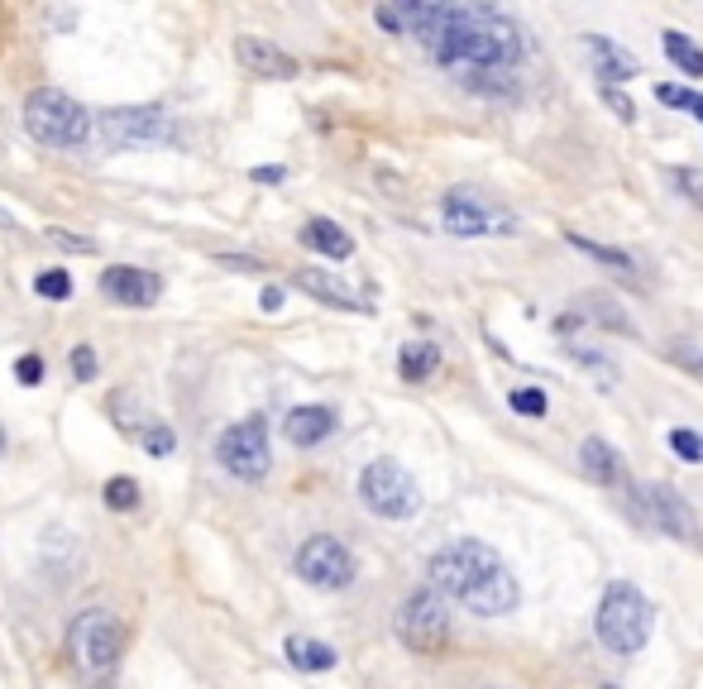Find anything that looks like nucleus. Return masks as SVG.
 Listing matches in <instances>:
<instances>
[{
  "instance_id": "f257e3e1",
  "label": "nucleus",
  "mask_w": 703,
  "mask_h": 689,
  "mask_svg": "<svg viewBox=\"0 0 703 689\" xmlns=\"http://www.w3.org/2000/svg\"><path fill=\"white\" fill-rule=\"evenodd\" d=\"M397 34H411L451 72H517L527 34L493 5H393Z\"/></svg>"
},
{
  "instance_id": "f03ea898",
  "label": "nucleus",
  "mask_w": 703,
  "mask_h": 689,
  "mask_svg": "<svg viewBox=\"0 0 703 689\" xmlns=\"http://www.w3.org/2000/svg\"><path fill=\"white\" fill-rule=\"evenodd\" d=\"M431 589L441 599L465 603L474 618H503L522 603V585L507 570V561L489 541L479 537H455L451 546H441L427 565Z\"/></svg>"
},
{
  "instance_id": "7ed1b4c3",
  "label": "nucleus",
  "mask_w": 703,
  "mask_h": 689,
  "mask_svg": "<svg viewBox=\"0 0 703 689\" xmlns=\"http://www.w3.org/2000/svg\"><path fill=\"white\" fill-rule=\"evenodd\" d=\"M656 632V608L641 594L632 579H613L599 599V613H593V637L613 651V656H637L641 647Z\"/></svg>"
},
{
  "instance_id": "20e7f679",
  "label": "nucleus",
  "mask_w": 703,
  "mask_h": 689,
  "mask_svg": "<svg viewBox=\"0 0 703 689\" xmlns=\"http://www.w3.org/2000/svg\"><path fill=\"white\" fill-rule=\"evenodd\" d=\"M24 130L44 149H82L91 139V115L58 87H39L24 101Z\"/></svg>"
},
{
  "instance_id": "39448f33",
  "label": "nucleus",
  "mask_w": 703,
  "mask_h": 689,
  "mask_svg": "<svg viewBox=\"0 0 703 689\" xmlns=\"http://www.w3.org/2000/svg\"><path fill=\"white\" fill-rule=\"evenodd\" d=\"M359 503L383 522H407L421 513V489L397 459H369L359 475Z\"/></svg>"
},
{
  "instance_id": "423d86ee",
  "label": "nucleus",
  "mask_w": 703,
  "mask_h": 689,
  "mask_svg": "<svg viewBox=\"0 0 703 689\" xmlns=\"http://www.w3.org/2000/svg\"><path fill=\"white\" fill-rule=\"evenodd\" d=\"M393 632L403 647L421 651V656H435V651L451 642V608H445V599L427 585L403 599V608H397V618H393Z\"/></svg>"
},
{
  "instance_id": "0eeeda50",
  "label": "nucleus",
  "mask_w": 703,
  "mask_h": 689,
  "mask_svg": "<svg viewBox=\"0 0 703 689\" xmlns=\"http://www.w3.org/2000/svg\"><path fill=\"white\" fill-rule=\"evenodd\" d=\"M632 499H637V517L651 531H661V537H670V541H684V546H699L703 541L699 517L680 489H670V483H641V489H632Z\"/></svg>"
},
{
  "instance_id": "6e6552de",
  "label": "nucleus",
  "mask_w": 703,
  "mask_h": 689,
  "mask_svg": "<svg viewBox=\"0 0 703 689\" xmlns=\"http://www.w3.org/2000/svg\"><path fill=\"white\" fill-rule=\"evenodd\" d=\"M96 130L111 149H149V144L173 139V120L163 106H115L96 115Z\"/></svg>"
},
{
  "instance_id": "1a4fd4ad",
  "label": "nucleus",
  "mask_w": 703,
  "mask_h": 689,
  "mask_svg": "<svg viewBox=\"0 0 703 689\" xmlns=\"http://www.w3.org/2000/svg\"><path fill=\"white\" fill-rule=\"evenodd\" d=\"M215 459L230 469L235 479L245 483H259L263 475H269V421H263L259 413L235 421V427L221 431V441H215Z\"/></svg>"
},
{
  "instance_id": "9d476101",
  "label": "nucleus",
  "mask_w": 703,
  "mask_h": 689,
  "mask_svg": "<svg viewBox=\"0 0 703 689\" xmlns=\"http://www.w3.org/2000/svg\"><path fill=\"white\" fill-rule=\"evenodd\" d=\"M441 221L451 235L459 239H479V235H517V221L513 211L493 207V201H483L479 192L469 187H455L441 197Z\"/></svg>"
},
{
  "instance_id": "9b49d317",
  "label": "nucleus",
  "mask_w": 703,
  "mask_h": 689,
  "mask_svg": "<svg viewBox=\"0 0 703 689\" xmlns=\"http://www.w3.org/2000/svg\"><path fill=\"white\" fill-rule=\"evenodd\" d=\"M293 570H297V579H307L311 589H349L359 565H355V551H349L341 537H307L297 546Z\"/></svg>"
},
{
  "instance_id": "f8f14e48",
  "label": "nucleus",
  "mask_w": 703,
  "mask_h": 689,
  "mask_svg": "<svg viewBox=\"0 0 703 689\" xmlns=\"http://www.w3.org/2000/svg\"><path fill=\"white\" fill-rule=\"evenodd\" d=\"M67 651H72V661H77V666H87V670H111V666H120V651H125V632H120V623H115L106 608H91V613H82V618L72 623Z\"/></svg>"
},
{
  "instance_id": "ddd939ff",
  "label": "nucleus",
  "mask_w": 703,
  "mask_h": 689,
  "mask_svg": "<svg viewBox=\"0 0 703 689\" xmlns=\"http://www.w3.org/2000/svg\"><path fill=\"white\" fill-rule=\"evenodd\" d=\"M235 63L245 67L249 77H269V82H293L297 77V58L287 53V48H278L273 39H259V34H239Z\"/></svg>"
},
{
  "instance_id": "4468645a",
  "label": "nucleus",
  "mask_w": 703,
  "mask_h": 689,
  "mask_svg": "<svg viewBox=\"0 0 703 689\" xmlns=\"http://www.w3.org/2000/svg\"><path fill=\"white\" fill-rule=\"evenodd\" d=\"M101 293L120 302V307H153L163 293V278L149 273V269H130V263H120V269H106L101 273Z\"/></svg>"
},
{
  "instance_id": "2eb2a0df",
  "label": "nucleus",
  "mask_w": 703,
  "mask_h": 689,
  "mask_svg": "<svg viewBox=\"0 0 703 689\" xmlns=\"http://www.w3.org/2000/svg\"><path fill=\"white\" fill-rule=\"evenodd\" d=\"M293 287H301L307 297H317L325 302V307H335V311H359V317H369V297H359L349 283H341L335 273H325V269H297L293 273Z\"/></svg>"
},
{
  "instance_id": "dca6fc26",
  "label": "nucleus",
  "mask_w": 703,
  "mask_h": 689,
  "mask_svg": "<svg viewBox=\"0 0 703 689\" xmlns=\"http://www.w3.org/2000/svg\"><path fill=\"white\" fill-rule=\"evenodd\" d=\"M584 53H589L593 72H599V87H617V82L637 77V58L617 39H608V34H584Z\"/></svg>"
},
{
  "instance_id": "f3484780",
  "label": "nucleus",
  "mask_w": 703,
  "mask_h": 689,
  "mask_svg": "<svg viewBox=\"0 0 703 689\" xmlns=\"http://www.w3.org/2000/svg\"><path fill=\"white\" fill-rule=\"evenodd\" d=\"M335 431V407H321V403H307V407H293L283 417V436L297 445V451H311L321 445L325 436Z\"/></svg>"
},
{
  "instance_id": "a211bd4d",
  "label": "nucleus",
  "mask_w": 703,
  "mask_h": 689,
  "mask_svg": "<svg viewBox=\"0 0 703 689\" xmlns=\"http://www.w3.org/2000/svg\"><path fill=\"white\" fill-rule=\"evenodd\" d=\"M575 317L579 321H593L613 335H637V321L622 311V302L608 297V293H579L575 297Z\"/></svg>"
},
{
  "instance_id": "6ab92c4d",
  "label": "nucleus",
  "mask_w": 703,
  "mask_h": 689,
  "mask_svg": "<svg viewBox=\"0 0 703 689\" xmlns=\"http://www.w3.org/2000/svg\"><path fill=\"white\" fill-rule=\"evenodd\" d=\"M579 465H584V475L593 483H603V489H617V483H627L622 455H617L608 441H599V436H589L584 445H579Z\"/></svg>"
},
{
  "instance_id": "aec40b11",
  "label": "nucleus",
  "mask_w": 703,
  "mask_h": 689,
  "mask_svg": "<svg viewBox=\"0 0 703 689\" xmlns=\"http://www.w3.org/2000/svg\"><path fill=\"white\" fill-rule=\"evenodd\" d=\"M297 239L307 249L325 254V259H349V254H355V239H349V230H341L335 221H325V216H311V221L301 225Z\"/></svg>"
},
{
  "instance_id": "412c9836",
  "label": "nucleus",
  "mask_w": 703,
  "mask_h": 689,
  "mask_svg": "<svg viewBox=\"0 0 703 689\" xmlns=\"http://www.w3.org/2000/svg\"><path fill=\"white\" fill-rule=\"evenodd\" d=\"M283 651H287V661H293L297 670H307V675L335 670V661H341V651H335V647L317 642V637H301V632H293V637H287V642H283Z\"/></svg>"
},
{
  "instance_id": "4be33fe9",
  "label": "nucleus",
  "mask_w": 703,
  "mask_h": 689,
  "mask_svg": "<svg viewBox=\"0 0 703 689\" xmlns=\"http://www.w3.org/2000/svg\"><path fill=\"white\" fill-rule=\"evenodd\" d=\"M569 245H575L579 254H589L593 263H603V269H613L617 278H627V283H637L641 269H637V259L627 249H613V245H599V239H589V235H579V230H569Z\"/></svg>"
},
{
  "instance_id": "5701e85b",
  "label": "nucleus",
  "mask_w": 703,
  "mask_h": 689,
  "mask_svg": "<svg viewBox=\"0 0 703 689\" xmlns=\"http://www.w3.org/2000/svg\"><path fill=\"white\" fill-rule=\"evenodd\" d=\"M435 369H441V345H431V341H407L403 355H397V373L407 383H427Z\"/></svg>"
},
{
  "instance_id": "b1692460",
  "label": "nucleus",
  "mask_w": 703,
  "mask_h": 689,
  "mask_svg": "<svg viewBox=\"0 0 703 689\" xmlns=\"http://www.w3.org/2000/svg\"><path fill=\"white\" fill-rule=\"evenodd\" d=\"M455 82L479 96H517L522 91V77H517V72H455Z\"/></svg>"
},
{
  "instance_id": "393cba45",
  "label": "nucleus",
  "mask_w": 703,
  "mask_h": 689,
  "mask_svg": "<svg viewBox=\"0 0 703 689\" xmlns=\"http://www.w3.org/2000/svg\"><path fill=\"white\" fill-rule=\"evenodd\" d=\"M661 39H665V58H670V63L680 67L684 77H703V48L689 39L684 29H665Z\"/></svg>"
},
{
  "instance_id": "a878e982",
  "label": "nucleus",
  "mask_w": 703,
  "mask_h": 689,
  "mask_svg": "<svg viewBox=\"0 0 703 689\" xmlns=\"http://www.w3.org/2000/svg\"><path fill=\"white\" fill-rule=\"evenodd\" d=\"M569 359H575V365H584L593 379H599V389H617V365L608 355H603V349H589V345H569Z\"/></svg>"
},
{
  "instance_id": "bb28decb",
  "label": "nucleus",
  "mask_w": 703,
  "mask_h": 689,
  "mask_svg": "<svg viewBox=\"0 0 703 689\" xmlns=\"http://www.w3.org/2000/svg\"><path fill=\"white\" fill-rule=\"evenodd\" d=\"M656 101L661 106H675V111H684V115H694V120H703V91H694V87H675V82H661Z\"/></svg>"
},
{
  "instance_id": "cd10ccee",
  "label": "nucleus",
  "mask_w": 703,
  "mask_h": 689,
  "mask_svg": "<svg viewBox=\"0 0 703 689\" xmlns=\"http://www.w3.org/2000/svg\"><path fill=\"white\" fill-rule=\"evenodd\" d=\"M106 507H111V513H135L139 507V479H130V475H115L111 483H106Z\"/></svg>"
},
{
  "instance_id": "c85d7f7f",
  "label": "nucleus",
  "mask_w": 703,
  "mask_h": 689,
  "mask_svg": "<svg viewBox=\"0 0 703 689\" xmlns=\"http://www.w3.org/2000/svg\"><path fill=\"white\" fill-rule=\"evenodd\" d=\"M507 403H513V413H522V417H531V421H541L545 413H551V397H545L541 389H513V397H507Z\"/></svg>"
},
{
  "instance_id": "c756f323",
  "label": "nucleus",
  "mask_w": 703,
  "mask_h": 689,
  "mask_svg": "<svg viewBox=\"0 0 703 689\" xmlns=\"http://www.w3.org/2000/svg\"><path fill=\"white\" fill-rule=\"evenodd\" d=\"M34 293L48 297V302H67L72 297V278L63 269H44L39 278H34Z\"/></svg>"
},
{
  "instance_id": "7c9ffc66",
  "label": "nucleus",
  "mask_w": 703,
  "mask_h": 689,
  "mask_svg": "<svg viewBox=\"0 0 703 689\" xmlns=\"http://www.w3.org/2000/svg\"><path fill=\"white\" fill-rule=\"evenodd\" d=\"M139 445L149 455H173L177 451V436H173V427H163V421H149V427L139 431Z\"/></svg>"
},
{
  "instance_id": "2f4dec72",
  "label": "nucleus",
  "mask_w": 703,
  "mask_h": 689,
  "mask_svg": "<svg viewBox=\"0 0 703 689\" xmlns=\"http://www.w3.org/2000/svg\"><path fill=\"white\" fill-rule=\"evenodd\" d=\"M665 441H670V451L680 455L684 465H703V436H699V431H684V427H675V431H670V436H665Z\"/></svg>"
},
{
  "instance_id": "473e14b6",
  "label": "nucleus",
  "mask_w": 703,
  "mask_h": 689,
  "mask_svg": "<svg viewBox=\"0 0 703 689\" xmlns=\"http://www.w3.org/2000/svg\"><path fill=\"white\" fill-rule=\"evenodd\" d=\"M67 369H72V379H77V383H91L96 373H101V359H96L91 345H77V349L67 355Z\"/></svg>"
},
{
  "instance_id": "72a5a7b5",
  "label": "nucleus",
  "mask_w": 703,
  "mask_h": 689,
  "mask_svg": "<svg viewBox=\"0 0 703 689\" xmlns=\"http://www.w3.org/2000/svg\"><path fill=\"white\" fill-rule=\"evenodd\" d=\"M665 177H670V187L680 192V197H689L694 207H703V177L699 173H689V168H670Z\"/></svg>"
},
{
  "instance_id": "f704fd0d",
  "label": "nucleus",
  "mask_w": 703,
  "mask_h": 689,
  "mask_svg": "<svg viewBox=\"0 0 703 689\" xmlns=\"http://www.w3.org/2000/svg\"><path fill=\"white\" fill-rule=\"evenodd\" d=\"M670 359H675L680 369H689V373H699V379H703V345H694V341H675V345H670Z\"/></svg>"
},
{
  "instance_id": "c9c22d12",
  "label": "nucleus",
  "mask_w": 703,
  "mask_h": 689,
  "mask_svg": "<svg viewBox=\"0 0 703 689\" xmlns=\"http://www.w3.org/2000/svg\"><path fill=\"white\" fill-rule=\"evenodd\" d=\"M44 373H48V365H44L39 355H24L20 365H15V379L24 383V389H39V383H44Z\"/></svg>"
},
{
  "instance_id": "e433bc0d",
  "label": "nucleus",
  "mask_w": 703,
  "mask_h": 689,
  "mask_svg": "<svg viewBox=\"0 0 703 689\" xmlns=\"http://www.w3.org/2000/svg\"><path fill=\"white\" fill-rule=\"evenodd\" d=\"M599 96H603V101H608V106H613V115H617V120H622V125H632V120H637V106H632V101H627V96H622V91H617V87H599Z\"/></svg>"
},
{
  "instance_id": "4c0bfd02",
  "label": "nucleus",
  "mask_w": 703,
  "mask_h": 689,
  "mask_svg": "<svg viewBox=\"0 0 703 689\" xmlns=\"http://www.w3.org/2000/svg\"><path fill=\"white\" fill-rule=\"evenodd\" d=\"M48 239H53V245H63V249H72V254H96V239H91V235H67V230H48Z\"/></svg>"
},
{
  "instance_id": "58836bf2",
  "label": "nucleus",
  "mask_w": 703,
  "mask_h": 689,
  "mask_svg": "<svg viewBox=\"0 0 703 689\" xmlns=\"http://www.w3.org/2000/svg\"><path fill=\"white\" fill-rule=\"evenodd\" d=\"M283 177H287V168H278V163L254 168V183H283Z\"/></svg>"
},
{
  "instance_id": "ea45409f",
  "label": "nucleus",
  "mask_w": 703,
  "mask_h": 689,
  "mask_svg": "<svg viewBox=\"0 0 703 689\" xmlns=\"http://www.w3.org/2000/svg\"><path fill=\"white\" fill-rule=\"evenodd\" d=\"M221 263H225V269H239V273H259L263 269L259 259H235V254H221Z\"/></svg>"
},
{
  "instance_id": "a19ab883",
  "label": "nucleus",
  "mask_w": 703,
  "mask_h": 689,
  "mask_svg": "<svg viewBox=\"0 0 703 689\" xmlns=\"http://www.w3.org/2000/svg\"><path fill=\"white\" fill-rule=\"evenodd\" d=\"M259 307H263V311H283V287H263Z\"/></svg>"
},
{
  "instance_id": "79ce46f5",
  "label": "nucleus",
  "mask_w": 703,
  "mask_h": 689,
  "mask_svg": "<svg viewBox=\"0 0 703 689\" xmlns=\"http://www.w3.org/2000/svg\"><path fill=\"white\" fill-rule=\"evenodd\" d=\"M0 455H5V427H0Z\"/></svg>"
},
{
  "instance_id": "37998d69",
  "label": "nucleus",
  "mask_w": 703,
  "mask_h": 689,
  "mask_svg": "<svg viewBox=\"0 0 703 689\" xmlns=\"http://www.w3.org/2000/svg\"><path fill=\"white\" fill-rule=\"evenodd\" d=\"M91 689H115V685H91Z\"/></svg>"
},
{
  "instance_id": "c03bdc74",
  "label": "nucleus",
  "mask_w": 703,
  "mask_h": 689,
  "mask_svg": "<svg viewBox=\"0 0 703 689\" xmlns=\"http://www.w3.org/2000/svg\"><path fill=\"white\" fill-rule=\"evenodd\" d=\"M603 689H617V685H603Z\"/></svg>"
}]
</instances>
